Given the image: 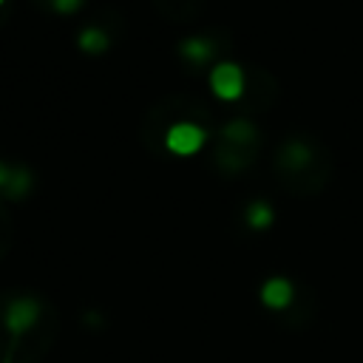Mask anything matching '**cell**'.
Listing matches in <instances>:
<instances>
[{
  "label": "cell",
  "instance_id": "obj_1",
  "mask_svg": "<svg viewBox=\"0 0 363 363\" xmlns=\"http://www.w3.org/2000/svg\"><path fill=\"white\" fill-rule=\"evenodd\" d=\"M37 318H40V303L34 298H14V301H9L6 312H3V326L9 335L17 337V335L34 329Z\"/></svg>",
  "mask_w": 363,
  "mask_h": 363
},
{
  "label": "cell",
  "instance_id": "obj_2",
  "mask_svg": "<svg viewBox=\"0 0 363 363\" xmlns=\"http://www.w3.org/2000/svg\"><path fill=\"white\" fill-rule=\"evenodd\" d=\"M210 88L221 99H238L244 94V71L235 62H218L210 71Z\"/></svg>",
  "mask_w": 363,
  "mask_h": 363
},
{
  "label": "cell",
  "instance_id": "obj_3",
  "mask_svg": "<svg viewBox=\"0 0 363 363\" xmlns=\"http://www.w3.org/2000/svg\"><path fill=\"white\" fill-rule=\"evenodd\" d=\"M312 162H315V153H312V147L303 142V139H289L281 150H278V167L286 173V176H301V173H306L309 167H312Z\"/></svg>",
  "mask_w": 363,
  "mask_h": 363
},
{
  "label": "cell",
  "instance_id": "obj_4",
  "mask_svg": "<svg viewBox=\"0 0 363 363\" xmlns=\"http://www.w3.org/2000/svg\"><path fill=\"white\" fill-rule=\"evenodd\" d=\"M204 139H207V133H204L199 125H193V122H179V125H173V128L167 130L164 145H167L173 153H179V156H190V153H196V150L204 145Z\"/></svg>",
  "mask_w": 363,
  "mask_h": 363
},
{
  "label": "cell",
  "instance_id": "obj_5",
  "mask_svg": "<svg viewBox=\"0 0 363 363\" xmlns=\"http://www.w3.org/2000/svg\"><path fill=\"white\" fill-rule=\"evenodd\" d=\"M221 142L233 145V147H255L258 142V130L250 119H230L221 128Z\"/></svg>",
  "mask_w": 363,
  "mask_h": 363
},
{
  "label": "cell",
  "instance_id": "obj_6",
  "mask_svg": "<svg viewBox=\"0 0 363 363\" xmlns=\"http://www.w3.org/2000/svg\"><path fill=\"white\" fill-rule=\"evenodd\" d=\"M252 153H255V147H233V145L221 142L218 150H216V164L224 173H235V170H241L252 162Z\"/></svg>",
  "mask_w": 363,
  "mask_h": 363
},
{
  "label": "cell",
  "instance_id": "obj_7",
  "mask_svg": "<svg viewBox=\"0 0 363 363\" xmlns=\"http://www.w3.org/2000/svg\"><path fill=\"white\" fill-rule=\"evenodd\" d=\"M289 298H292V284L284 281V278H272L261 289V301L267 306H272V309H284L289 303Z\"/></svg>",
  "mask_w": 363,
  "mask_h": 363
},
{
  "label": "cell",
  "instance_id": "obj_8",
  "mask_svg": "<svg viewBox=\"0 0 363 363\" xmlns=\"http://www.w3.org/2000/svg\"><path fill=\"white\" fill-rule=\"evenodd\" d=\"M179 51H182L187 60H193V62H207V60L216 54V45H213L210 40H204V37H187V40L179 45Z\"/></svg>",
  "mask_w": 363,
  "mask_h": 363
},
{
  "label": "cell",
  "instance_id": "obj_9",
  "mask_svg": "<svg viewBox=\"0 0 363 363\" xmlns=\"http://www.w3.org/2000/svg\"><path fill=\"white\" fill-rule=\"evenodd\" d=\"M31 173L26 170V167H14V173H11V179H9V184L3 187V193L9 196V199H23L28 190H31Z\"/></svg>",
  "mask_w": 363,
  "mask_h": 363
},
{
  "label": "cell",
  "instance_id": "obj_10",
  "mask_svg": "<svg viewBox=\"0 0 363 363\" xmlns=\"http://www.w3.org/2000/svg\"><path fill=\"white\" fill-rule=\"evenodd\" d=\"M79 48L91 51V54L105 51L108 48V34L102 28H85V31H79Z\"/></svg>",
  "mask_w": 363,
  "mask_h": 363
},
{
  "label": "cell",
  "instance_id": "obj_11",
  "mask_svg": "<svg viewBox=\"0 0 363 363\" xmlns=\"http://www.w3.org/2000/svg\"><path fill=\"white\" fill-rule=\"evenodd\" d=\"M247 221H250V227H255V230L269 227V224H272V210H269V204H267V201H252V204L247 207Z\"/></svg>",
  "mask_w": 363,
  "mask_h": 363
},
{
  "label": "cell",
  "instance_id": "obj_12",
  "mask_svg": "<svg viewBox=\"0 0 363 363\" xmlns=\"http://www.w3.org/2000/svg\"><path fill=\"white\" fill-rule=\"evenodd\" d=\"M82 3H85V0H51V9L60 11V14H71V11H77Z\"/></svg>",
  "mask_w": 363,
  "mask_h": 363
},
{
  "label": "cell",
  "instance_id": "obj_13",
  "mask_svg": "<svg viewBox=\"0 0 363 363\" xmlns=\"http://www.w3.org/2000/svg\"><path fill=\"white\" fill-rule=\"evenodd\" d=\"M0 3H3V0H0Z\"/></svg>",
  "mask_w": 363,
  "mask_h": 363
}]
</instances>
